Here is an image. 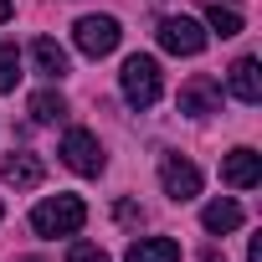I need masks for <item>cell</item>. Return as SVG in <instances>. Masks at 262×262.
<instances>
[{
	"instance_id": "1",
	"label": "cell",
	"mask_w": 262,
	"mask_h": 262,
	"mask_svg": "<svg viewBox=\"0 0 262 262\" xmlns=\"http://www.w3.org/2000/svg\"><path fill=\"white\" fill-rule=\"evenodd\" d=\"M82 221H88V206H82L77 195H47V201L31 211V231L47 236V242H57V236H77Z\"/></svg>"
},
{
	"instance_id": "20",
	"label": "cell",
	"mask_w": 262,
	"mask_h": 262,
	"mask_svg": "<svg viewBox=\"0 0 262 262\" xmlns=\"http://www.w3.org/2000/svg\"><path fill=\"white\" fill-rule=\"evenodd\" d=\"M26 262H36V257H26Z\"/></svg>"
},
{
	"instance_id": "11",
	"label": "cell",
	"mask_w": 262,
	"mask_h": 262,
	"mask_svg": "<svg viewBox=\"0 0 262 262\" xmlns=\"http://www.w3.org/2000/svg\"><path fill=\"white\" fill-rule=\"evenodd\" d=\"M231 98H242V103H257L262 98V67H257V57H242L236 67H231Z\"/></svg>"
},
{
	"instance_id": "12",
	"label": "cell",
	"mask_w": 262,
	"mask_h": 262,
	"mask_svg": "<svg viewBox=\"0 0 262 262\" xmlns=\"http://www.w3.org/2000/svg\"><path fill=\"white\" fill-rule=\"evenodd\" d=\"M31 62H36V72H41V77H52V82H57V77H67V52H62L52 36H36V41H31Z\"/></svg>"
},
{
	"instance_id": "18",
	"label": "cell",
	"mask_w": 262,
	"mask_h": 262,
	"mask_svg": "<svg viewBox=\"0 0 262 262\" xmlns=\"http://www.w3.org/2000/svg\"><path fill=\"white\" fill-rule=\"evenodd\" d=\"M113 216H118V221H134V216H139V206H134V201H118V206H113Z\"/></svg>"
},
{
	"instance_id": "13",
	"label": "cell",
	"mask_w": 262,
	"mask_h": 262,
	"mask_svg": "<svg viewBox=\"0 0 262 262\" xmlns=\"http://www.w3.org/2000/svg\"><path fill=\"white\" fill-rule=\"evenodd\" d=\"M201 226H206L211 236H226V231H236V226H242V206L221 195V201H211V206L201 211Z\"/></svg>"
},
{
	"instance_id": "5",
	"label": "cell",
	"mask_w": 262,
	"mask_h": 262,
	"mask_svg": "<svg viewBox=\"0 0 262 262\" xmlns=\"http://www.w3.org/2000/svg\"><path fill=\"white\" fill-rule=\"evenodd\" d=\"M155 36H160V47L175 52V57H201V52H206V26L190 21V16H165Z\"/></svg>"
},
{
	"instance_id": "2",
	"label": "cell",
	"mask_w": 262,
	"mask_h": 262,
	"mask_svg": "<svg viewBox=\"0 0 262 262\" xmlns=\"http://www.w3.org/2000/svg\"><path fill=\"white\" fill-rule=\"evenodd\" d=\"M118 82H123V98L134 103V108H155V103H160V93H165V82H160V62H155V57H144V52H134V57L123 62Z\"/></svg>"
},
{
	"instance_id": "4",
	"label": "cell",
	"mask_w": 262,
	"mask_h": 262,
	"mask_svg": "<svg viewBox=\"0 0 262 262\" xmlns=\"http://www.w3.org/2000/svg\"><path fill=\"white\" fill-rule=\"evenodd\" d=\"M118 36H123V31H118V21H113V16H82V21L72 26L77 52H82V57H93V62H98V57H108V52L118 47Z\"/></svg>"
},
{
	"instance_id": "3",
	"label": "cell",
	"mask_w": 262,
	"mask_h": 262,
	"mask_svg": "<svg viewBox=\"0 0 262 262\" xmlns=\"http://www.w3.org/2000/svg\"><path fill=\"white\" fill-rule=\"evenodd\" d=\"M62 165L72 170V175H103V144H98V134H88V128H67L62 134Z\"/></svg>"
},
{
	"instance_id": "7",
	"label": "cell",
	"mask_w": 262,
	"mask_h": 262,
	"mask_svg": "<svg viewBox=\"0 0 262 262\" xmlns=\"http://www.w3.org/2000/svg\"><path fill=\"white\" fill-rule=\"evenodd\" d=\"M180 113H190V118H211V113H221V82L216 77H190L185 88H180Z\"/></svg>"
},
{
	"instance_id": "19",
	"label": "cell",
	"mask_w": 262,
	"mask_h": 262,
	"mask_svg": "<svg viewBox=\"0 0 262 262\" xmlns=\"http://www.w3.org/2000/svg\"><path fill=\"white\" fill-rule=\"evenodd\" d=\"M11 21V0H0V26H6Z\"/></svg>"
},
{
	"instance_id": "17",
	"label": "cell",
	"mask_w": 262,
	"mask_h": 262,
	"mask_svg": "<svg viewBox=\"0 0 262 262\" xmlns=\"http://www.w3.org/2000/svg\"><path fill=\"white\" fill-rule=\"evenodd\" d=\"M67 262H108V252L93 247V242H72V247H67Z\"/></svg>"
},
{
	"instance_id": "6",
	"label": "cell",
	"mask_w": 262,
	"mask_h": 262,
	"mask_svg": "<svg viewBox=\"0 0 262 262\" xmlns=\"http://www.w3.org/2000/svg\"><path fill=\"white\" fill-rule=\"evenodd\" d=\"M160 185L170 201H195L201 195V170L185 155H160Z\"/></svg>"
},
{
	"instance_id": "9",
	"label": "cell",
	"mask_w": 262,
	"mask_h": 262,
	"mask_svg": "<svg viewBox=\"0 0 262 262\" xmlns=\"http://www.w3.org/2000/svg\"><path fill=\"white\" fill-rule=\"evenodd\" d=\"M0 175H6V185H16V190H36L41 175H47V165L36 155H11L6 165H0Z\"/></svg>"
},
{
	"instance_id": "10",
	"label": "cell",
	"mask_w": 262,
	"mask_h": 262,
	"mask_svg": "<svg viewBox=\"0 0 262 262\" xmlns=\"http://www.w3.org/2000/svg\"><path fill=\"white\" fill-rule=\"evenodd\" d=\"M123 262H180V242L175 236H139Z\"/></svg>"
},
{
	"instance_id": "15",
	"label": "cell",
	"mask_w": 262,
	"mask_h": 262,
	"mask_svg": "<svg viewBox=\"0 0 262 262\" xmlns=\"http://www.w3.org/2000/svg\"><path fill=\"white\" fill-rule=\"evenodd\" d=\"M62 113H67L62 93H52V88H47V93H31V118H36V123H57Z\"/></svg>"
},
{
	"instance_id": "14",
	"label": "cell",
	"mask_w": 262,
	"mask_h": 262,
	"mask_svg": "<svg viewBox=\"0 0 262 262\" xmlns=\"http://www.w3.org/2000/svg\"><path fill=\"white\" fill-rule=\"evenodd\" d=\"M206 26L221 31V36H236V31H242V11H231V6H221V0H211V6H206Z\"/></svg>"
},
{
	"instance_id": "16",
	"label": "cell",
	"mask_w": 262,
	"mask_h": 262,
	"mask_svg": "<svg viewBox=\"0 0 262 262\" xmlns=\"http://www.w3.org/2000/svg\"><path fill=\"white\" fill-rule=\"evenodd\" d=\"M16 82H21V52L0 41V93H16Z\"/></svg>"
},
{
	"instance_id": "8",
	"label": "cell",
	"mask_w": 262,
	"mask_h": 262,
	"mask_svg": "<svg viewBox=\"0 0 262 262\" xmlns=\"http://www.w3.org/2000/svg\"><path fill=\"white\" fill-rule=\"evenodd\" d=\"M221 180H226L231 190H252V185L262 180V155H257V149H231V155L221 160Z\"/></svg>"
}]
</instances>
